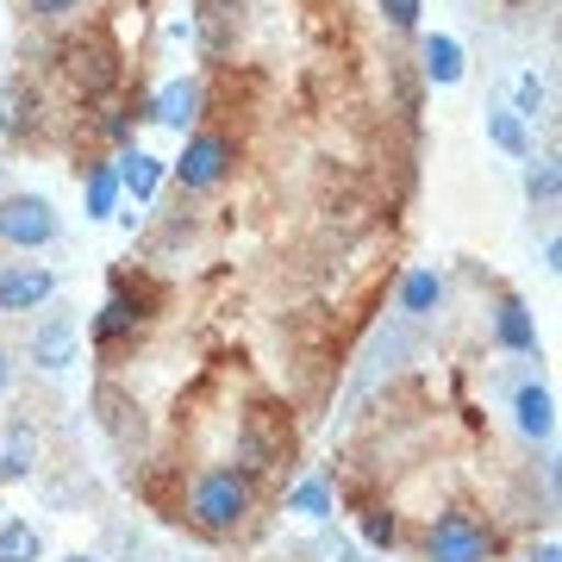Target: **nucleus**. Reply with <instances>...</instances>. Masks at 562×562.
Here are the masks:
<instances>
[{"label": "nucleus", "mask_w": 562, "mask_h": 562, "mask_svg": "<svg viewBox=\"0 0 562 562\" xmlns=\"http://www.w3.org/2000/svg\"><path fill=\"white\" fill-rule=\"evenodd\" d=\"M543 106H550V88H543L538 69H525L519 76V106H513V113H519V120H538Z\"/></svg>", "instance_id": "412c9836"}, {"label": "nucleus", "mask_w": 562, "mask_h": 562, "mask_svg": "<svg viewBox=\"0 0 562 562\" xmlns=\"http://www.w3.org/2000/svg\"><path fill=\"white\" fill-rule=\"evenodd\" d=\"M113 201H120V176H113V162H94L88 181H81V206H88V220H113Z\"/></svg>", "instance_id": "ddd939ff"}, {"label": "nucleus", "mask_w": 562, "mask_h": 562, "mask_svg": "<svg viewBox=\"0 0 562 562\" xmlns=\"http://www.w3.org/2000/svg\"><path fill=\"white\" fill-rule=\"evenodd\" d=\"M76 350H81V325L69 319V313H50V319L32 325V362H38V369L57 375V369L76 362Z\"/></svg>", "instance_id": "423d86ee"}, {"label": "nucleus", "mask_w": 562, "mask_h": 562, "mask_svg": "<svg viewBox=\"0 0 562 562\" xmlns=\"http://www.w3.org/2000/svg\"><path fill=\"white\" fill-rule=\"evenodd\" d=\"M288 513H306V519H331V487L325 482H301L288 494Z\"/></svg>", "instance_id": "a211bd4d"}, {"label": "nucleus", "mask_w": 562, "mask_h": 562, "mask_svg": "<svg viewBox=\"0 0 562 562\" xmlns=\"http://www.w3.org/2000/svg\"><path fill=\"white\" fill-rule=\"evenodd\" d=\"M462 69H469V63H462V44L457 38H425V76L438 81V88H457L462 81Z\"/></svg>", "instance_id": "f8f14e48"}, {"label": "nucleus", "mask_w": 562, "mask_h": 562, "mask_svg": "<svg viewBox=\"0 0 562 562\" xmlns=\"http://www.w3.org/2000/svg\"><path fill=\"white\" fill-rule=\"evenodd\" d=\"M57 232H63V220L44 194H7V201H0V244H13V250H44Z\"/></svg>", "instance_id": "f03ea898"}, {"label": "nucleus", "mask_w": 562, "mask_h": 562, "mask_svg": "<svg viewBox=\"0 0 562 562\" xmlns=\"http://www.w3.org/2000/svg\"><path fill=\"white\" fill-rule=\"evenodd\" d=\"M57 301V269L44 262H7L0 269V313H38Z\"/></svg>", "instance_id": "39448f33"}, {"label": "nucleus", "mask_w": 562, "mask_h": 562, "mask_svg": "<svg viewBox=\"0 0 562 562\" xmlns=\"http://www.w3.org/2000/svg\"><path fill=\"white\" fill-rule=\"evenodd\" d=\"M382 13H387V25L413 32V25H419V0H382Z\"/></svg>", "instance_id": "5701e85b"}, {"label": "nucleus", "mask_w": 562, "mask_h": 562, "mask_svg": "<svg viewBox=\"0 0 562 562\" xmlns=\"http://www.w3.org/2000/svg\"><path fill=\"white\" fill-rule=\"evenodd\" d=\"M513 413H519V431L531 443H550V431H557V401H550L543 382H525L519 401H513Z\"/></svg>", "instance_id": "1a4fd4ad"}, {"label": "nucleus", "mask_w": 562, "mask_h": 562, "mask_svg": "<svg viewBox=\"0 0 562 562\" xmlns=\"http://www.w3.org/2000/svg\"><path fill=\"white\" fill-rule=\"evenodd\" d=\"M362 538L375 543V550H394V538H401L394 513H369V519H362Z\"/></svg>", "instance_id": "4be33fe9"}, {"label": "nucleus", "mask_w": 562, "mask_h": 562, "mask_svg": "<svg viewBox=\"0 0 562 562\" xmlns=\"http://www.w3.org/2000/svg\"><path fill=\"white\" fill-rule=\"evenodd\" d=\"M113 176H120L125 194H138V201H150L157 194V181H162V162L150 157V150H138V144H125L120 157H113Z\"/></svg>", "instance_id": "9d476101"}, {"label": "nucleus", "mask_w": 562, "mask_h": 562, "mask_svg": "<svg viewBox=\"0 0 562 562\" xmlns=\"http://www.w3.org/2000/svg\"><path fill=\"white\" fill-rule=\"evenodd\" d=\"M531 562H562V550H557V538H543L538 550H531Z\"/></svg>", "instance_id": "393cba45"}, {"label": "nucleus", "mask_w": 562, "mask_h": 562, "mask_svg": "<svg viewBox=\"0 0 562 562\" xmlns=\"http://www.w3.org/2000/svg\"><path fill=\"white\" fill-rule=\"evenodd\" d=\"M438 301H443V276L438 269H413V276L401 281V313H413V319H425Z\"/></svg>", "instance_id": "4468645a"}, {"label": "nucleus", "mask_w": 562, "mask_h": 562, "mask_svg": "<svg viewBox=\"0 0 562 562\" xmlns=\"http://www.w3.org/2000/svg\"><path fill=\"white\" fill-rule=\"evenodd\" d=\"M244 513H250V482L238 469H206L194 482V494H188V519L201 531H238Z\"/></svg>", "instance_id": "f257e3e1"}, {"label": "nucleus", "mask_w": 562, "mask_h": 562, "mask_svg": "<svg viewBox=\"0 0 562 562\" xmlns=\"http://www.w3.org/2000/svg\"><path fill=\"white\" fill-rule=\"evenodd\" d=\"M232 162H238L232 138H220V132H194V138L181 144V157H176V181L188 188V194H201V188H220V181L232 176Z\"/></svg>", "instance_id": "20e7f679"}, {"label": "nucleus", "mask_w": 562, "mask_h": 562, "mask_svg": "<svg viewBox=\"0 0 562 562\" xmlns=\"http://www.w3.org/2000/svg\"><path fill=\"white\" fill-rule=\"evenodd\" d=\"M487 138L501 144L506 157H531V138H525V120L506 113V106H487Z\"/></svg>", "instance_id": "dca6fc26"}, {"label": "nucleus", "mask_w": 562, "mask_h": 562, "mask_svg": "<svg viewBox=\"0 0 562 562\" xmlns=\"http://www.w3.org/2000/svg\"><path fill=\"white\" fill-rule=\"evenodd\" d=\"M63 57H69V76H76L88 94H106V88L120 81V63H113V44L106 38H76Z\"/></svg>", "instance_id": "0eeeda50"}, {"label": "nucleus", "mask_w": 562, "mask_h": 562, "mask_svg": "<svg viewBox=\"0 0 562 562\" xmlns=\"http://www.w3.org/2000/svg\"><path fill=\"white\" fill-rule=\"evenodd\" d=\"M38 557H44L38 525H25V519H0V562H38Z\"/></svg>", "instance_id": "2eb2a0df"}, {"label": "nucleus", "mask_w": 562, "mask_h": 562, "mask_svg": "<svg viewBox=\"0 0 562 562\" xmlns=\"http://www.w3.org/2000/svg\"><path fill=\"white\" fill-rule=\"evenodd\" d=\"M494 338H501L506 350H538V325H531L525 301H501V313H494Z\"/></svg>", "instance_id": "9b49d317"}, {"label": "nucleus", "mask_w": 562, "mask_h": 562, "mask_svg": "<svg viewBox=\"0 0 562 562\" xmlns=\"http://www.w3.org/2000/svg\"><path fill=\"white\" fill-rule=\"evenodd\" d=\"M425 550H431V562H487L494 557V531L475 513H438Z\"/></svg>", "instance_id": "7ed1b4c3"}, {"label": "nucleus", "mask_w": 562, "mask_h": 562, "mask_svg": "<svg viewBox=\"0 0 562 562\" xmlns=\"http://www.w3.org/2000/svg\"><path fill=\"white\" fill-rule=\"evenodd\" d=\"M25 125H32V94H25V88H7V94H0V138H13Z\"/></svg>", "instance_id": "6ab92c4d"}, {"label": "nucleus", "mask_w": 562, "mask_h": 562, "mask_svg": "<svg viewBox=\"0 0 562 562\" xmlns=\"http://www.w3.org/2000/svg\"><path fill=\"white\" fill-rule=\"evenodd\" d=\"M0 169H7V150H0Z\"/></svg>", "instance_id": "cd10ccee"}, {"label": "nucleus", "mask_w": 562, "mask_h": 562, "mask_svg": "<svg viewBox=\"0 0 562 562\" xmlns=\"http://www.w3.org/2000/svg\"><path fill=\"white\" fill-rule=\"evenodd\" d=\"M132 325H138V306L125 301V294H113V301L101 306V325H94V331H101V338H125Z\"/></svg>", "instance_id": "aec40b11"}, {"label": "nucleus", "mask_w": 562, "mask_h": 562, "mask_svg": "<svg viewBox=\"0 0 562 562\" xmlns=\"http://www.w3.org/2000/svg\"><path fill=\"white\" fill-rule=\"evenodd\" d=\"M63 562H101V557H63Z\"/></svg>", "instance_id": "bb28decb"}, {"label": "nucleus", "mask_w": 562, "mask_h": 562, "mask_svg": "<svg viewBox=\"0 0 562 562\" xmlns=\"http://www.w3.org/2000/svg\"><path fill=\"white\" fill-rule=\"evenodd\" d=\"M557 162L550 157H525V194H531V201L538 206H557Z\"/></svg>", "instance_id": "f3484780"}, {"label": "nucleus", "mask_w": 562, "mask_h": 562, "mask_svg": "<svg viewBox=\"0 0 562 562\" xmlns=\"http://www.w3.org/2000/svg\"><path fill=\"white\" fill-rule=\"evenodd\" d=\"M32 13H44V20H63V13H76V0H32Z\"/></svg>", "instance_id": "b1692460"}, {"label": "nucleus", "mask_w": 562, "mask_h": 562, "mask_svg": "<svg viewBox=\"0 0 562 562\" xmlns=\"http://www.w3.org/2000/svg\"><path fill=\"white\" fill-rule=\"evenodd\" d=\"M194 113H201V81H194V76H176V81L157 94V101H150V113H144V120L169 125V132H188V120H194Z\"/></svg>", "instance_id": "6e6552de"}, {"label": "nucleus", "mask_w": 562, "mask_h": 562, "mask_svg": "<svg viewBox=\"0 0 562 562\" xmlns=\"http://www.w3.org/2000/svg\"><path fill=\"white\" fill-rule=\"evenodd\" d=\"M7 387H13V362H7V350H0V401H7Z\"/></svg>", "instance_id": "a878e982"}]
</instances>
